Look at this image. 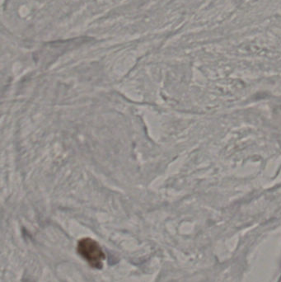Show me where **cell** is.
Segmentation results:
<instances>
[{
  "label": "cell",
  "instance_id": "6da1fadb",
  "mask_svg": "<svg viewBox=\"0 0 281 282\" xmlns=\"http://www.w3.org/2000/svg\"><path fill=\"white\" fill-rule=\"evenodd\" d=\"M77 252L93 268L101 269L103 267L105 254L99 244L93 239H81L77 245Z\"/></svg>",
  "mask_w": 281,
  "mask_h": 282
}]
</instances>
